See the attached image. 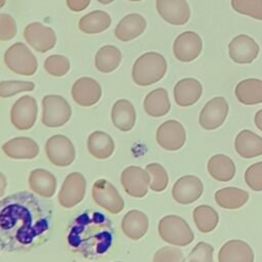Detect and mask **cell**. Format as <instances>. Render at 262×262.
<instances>
[{"label":"cell","instance_id":"cell-17","mask_svg":"<svg viewBox=\"0 0 262 262\" xmlns=\"http://www.w3.org/2000/svg\"><path fill=\"white\" fill-rule=\"evenodd\" d=\"M202 49V39L192 31L181 33L173 43L174 56L182 62H188L195 59L200 55Z\"/></svg>","mask_w":262,"mask_h":262},{"label":"cell","instance_id":"cell-13","mask_svg":"<svg viewBox=\"0 0 262 262\" xmlns=\"http://www.w3.org/2000/svg\"><path fill=\"white\" fill-rule=\"evenodd\" d=\"M228 111L229 106L224 97H214L203 106L199 116V123L205 130H215L224 123Z\"/></svg>","mask_w":262,"mask_h":262},{"label":"cell","instance_id":"cell-12","mask_svg":"<svg viewBox=\"0 0 262 262\" xmlns=\"http://www.w3.org/2000/svg\"><path fill=\"white\" fill-rule=\"evenodd\" d=\"M24 38L32 48L41 53L49 51L56 44V36L53 29L39 21L31 23L25 28Z\"/></svg>","mask_w":262,"mask_h":262},{"label":"cell","instance_id":"cell-43","mask_svg":"<svg viewBox=\"0 0 262 262\" xmlns=\"http://www.w3.org/2000/svg\"><path fill=\"white\" fill-rule=\"evenodd\" d=\"M17 32L14 18L7 13H0V41H8L15 37Z\"/></svg>","mask_w":262,"mask_h":262},{"label":"cell","instance_id":"cell-3","mask_svg":"<svg viewBox=\"0 0 262 262\" xmlns=\"http://www.w3.org/2000/svg\"><path fill=\"white\" fill-rule=\"evenodd\" d=\"M167 72V61L159 52H145L133 63L132 80L138 86H149L159 82Z\"/></svg>","mask_w":262,"mask_h":262},{"label":"cell","instance_id":"cell-31","mask_svg":"<svg viewBox=\"0 0 262 262\" xmlns=\"http://www.w3.org/2000/svg\"><path fill=\"white\" fill-rule=\"evenodd\" d=\"M88 151L98 160H104L110 158L115 148L113 138L105 132L94 131L87 140Z\"/></svg>","mask_w":262,"mask_h":262},{"label":"cell","instance_id":"cell-4","mask_svg":"<svg viewBox=\"0 0 262 262\" xmlns=\"http://www.w3.org/2000/svg\"><path fill=\"white\" fill-rule=\"evenodd\" d=\"M161 238L171 245L185 247L189 245L194 234L188 223L178 215H167L163 217L158 225Z\"/></svg>","mask_w":262,"mask_h":262},{"label":"cell","instance_id":"cell-26","mask_svg":"<svg viewBox=\"0 0 262 262\" xmlns=\"http://www.w3.org/2000/svg\"><path fill=\"white\" fill-rule=\"evenodd\" d=\"M29 185L33 192L43 198H51L56 190V178L45 169H35L30 173Z\"/></svg>","mask_w":262,"mask_h":262},{"label":"cell","instance_id":"cell-39","mask_svg":"<svg viewBox=\"0 0 262 262\" xmlns=\"http://www.w3.org/2000/svg\"><path fill=\"white\" fill-rule=\"evenodd\" d=\"M35 84L30 81H1L0 82V97L7 98L20 92L32 91Z\"/></svg>","mask_w":262,"mask_h":262},{"label":"cell","instance_id":"cell-33","mask_svg":"<svg viewBox=\"0 0 262 262\" xmlns=\"http://www.w3.org/2000/svg\"><path fill=\"white\" fill-rule=\"evenodd\" d=\"M122 53L120 49L114 45H104L100 47L95 54V68L100 73H112L121 63Z\"/></svg>","mask_w":262,"mask_h":262},{"label":"cell","instance_id":"cell-28","mask_svg":"<svg viewBox=\"0 0 262 262\" xmlns=\"http://www.w3.org/2000/svg\"><path fill=\"white\" fill-rule=\"evenodd\" d=\"M237 100L246 105H254L262 102V80L249 78L242 80L234 89Z\"/></svg>","mask_w":262,"mask_h":262},{"label":"cell","instance_id":"cell-9","mask_svg":"<svg viewBox=\"0 0 262 262\" xmlns=\"http://www.w3.org/2000/svg\"><path fill=\"white\" fill-rule=\"evenodd\" d=\"M95 203L111 214H118L124 209V201L117 188L105 179H98L92 186Z\"/></svg>","mask_w":262,"mask_h":262},{"label":"cell","instance_id":"cell-34","mask_svg":"<svg viewBox=\"0 0 262 262\" xmlns=\"http://www.w3.org/2000/svg\"><path fill=\"white\" fill-rule=\"evenodd\" d=\"M215 201L219 207L234 210L243 207L249 200V193L237 187H224L215 192Z\"/></svg>","mask_w":262,"mask_h":262},{"label":"cell","instance_id":"cell-25","mask_svg":"<svg viewBox=\"0 0 262 262\" xmlns=\"http://www.w3.org/2000/svg\"><path fill=\"white\" fill-rule=\"evenodd\" d=\"M148 229L147 216L138 210L127 212L122 220V230L125 235L133 241L141 238Z\"/></svg>","mask_w":262,"mask_h":262},{"label":"cell","instance_id":"cell-18","mask_svg":"<svg viewBox=\"0 0 262 262\" xmlns=\"http://www.w3.org/2000/svg\"><path fill=\"white\" fill-rule=\"evenodd\" d=\"M160 16L173 26L185 25L190 17V8L186 0H157Z\"/></svg>","mask_w":262,"mask_h":262},{"label":"cell","instance_id":"cell-20","mask_svg":"<svg viewBox=\"0 0 262 262\" xmlns=\"http://www.w3.org/2000/svg\"><path fill=\"white\" fill-rule=\"evenodd\" d=\"M203 86L194 78H184L179 80L173 90L175 102L179 106H190L202 96Z\"/></svg>","mask_w":262,"mask_h":262},{"label":"cell","instance_id":"cell-38","mask_svg":"<svg viewBox=\"0 0 262 262\" xmlns=\"http://www.w3.org/2000/svg\"><path fill=\"white\" fill-rule=\"evenodd\" d=\"M234 11L262 20V0H231Z\"/></svg>","mask_w":262,"mask_h":262},{"label":"cell","instance_id":"cell-45","mask_svg":"<svg viewBox=\"0 0 262 262\" xmlns=\"http://www.w3.org/2000/svg\"><path fill=\"white\" fill-rule=\"evenodd\" d=\"M6 186H7L6 177L4 176L3 173L0 172V198H2L4 195V192L6 190Z\"/></svg>","mask_w":262,"mask_h":262},{"label":"cell","instance_id":"cell-19","mask_svg":"<svg viewBox=\"0 0 262 262\" xmlns=\"http://www.w3.org/2000/svg\"><path fill=\"white\" fill-rule=\"evenodd\" d=\"M72 97L81 106L94 105L101 97V86L90 77H81L72 86Z\"/></svg>","mask_w":262,"mask_h":262},{"label":"cell","instance_id":"cell-24","mask_svg":"<svg viewBox=\"0 0 262 262\" xmlns=\"http://www.w3.org/2000/svg\"><path fill=\"white\" fill-rule=\"evenodd\" d=\"M236 152L245 159H253L262 155V137L251 130H242L234 139Z\"/></svg>","mask_w":262,"mask_h":262},{"label":"cell","instance_id":"cell-8","mask_svg":"<svg viewBox=\"0 0 262 262\" xmlns=\"http://www.w3.org/2000/svg\"><path fill=\"white\" fill-rule=\"evenodd\" d=\"M38 105L33 96L24 95L19 97L10 110V121L18 130H29L37 120Z\"/></svg>","mask_w":262,"mask_h":262},{"label":"cell","instance_id":"cell-49","mask_svg":"<svg viewBox=\"0 0 262 262\" xmlns=\"http://www.w3.org/2000/svg\"><path fill=\"white\" fill-rule=\"evenodd\" d=\"M128 1H132V2H138V1H141V0H128Z\"/></svg>","mask_w":262,"mask_h":262},{"label":"cell","instance_id":"cell-37","mask_svg":"<svg viewBox=\"0 0 262 262\" xmlns=\"http://www.w3.org/2000/svg\"><path fill=\"white\" fill-rule=\"evenodd\" d=\"M71 68V63L68 57L60 54H52L46 57L44 61L45 71L54 77L64 76Z\"/></svg>","mask_w":262,"mask_h":262},{"label":"cell","instance_id":"cell-16","mask_svg":"<svg viewBox=\"0 0 262 262\" xmlns=\"http://www.w3.org/2000/svg\"><path fill=\"white\" fill-rule=\"evenodd\" d=\"M204 191L202 180L193 175H185L176 180L172 187L173 199L181 205L195 202Z\"/></svg>","mask_w":262,"mask_h":262},{"label":"cell","instance_id":"cell-11","mask_svg":"<svg viewBox=\"0 0 262 262\" xmlns=\"http://www.w3.org/2000/svg\"><path fill=\"white\" fill-rule=\"evenodd\" d=\"M157 142L166 150L180 149L186 141V131L183 125L176 120H168L160 125L156 134Z\"/></svg>","mask_w":262,"mask_h":262},{"label":"cell","instance_id":"cell-10","mask_svg":"<svg viewBox=\"0 0 262 262\" xmlns=\"http://www.w3.org/2000/svg\"><path fill=\"white\" fill-rule=\"evenodd\" d=\"M86 191V179L79 172L70 173L58 192V203L67 209L78 205L84 198Z\"/></svg>","mask_w":262,"mask_h":262},{"label":"cell","instance_id":"cell-35","mask_svg":"<svg viewBox=\"0 0 262 262\" xmlns=\"http://www.w3.org/2000/svg\"><path fill=\"white\" fill-rule=\"evenodd\" d=\"M192 217L196 228L208 233L213 231L219 222V214L209 205H200L193 209Z\"/></svg>","mask_w":262,"mask_h":262},{"label":"cell","instance_id":"cell-41","mask_svg":"<svg viewBox=\"0 0 262 262\" xmlns=\"http://www.w3.org/2000/svg\"><path fill=\"white\" fill-rule=\"evenodd\" d=\"M213 253L214 248L212 245L205 242H199L189 253L188 262H214Z\"/></svg>","mask_w":262,"mask_h":262},{"label":"cell","instance_id":"cell-6","mask_svg":"<svg viewBox=\"0 0 262 262\" xmlns=\"http://www.w3.org/2000/svg\"><path fill=\"white\" fill-rule=\"evenodd\" d=\"M71 116L72 108L62 96L49 94L43 97L41 120L46 127H60L70 120Z\"/></svg>","mask_w":262,"mask_h":262},{"label":"cell","instance_id":"cell-47","mask_svg":"<svg viewBox=\"0 0 262 262\" xmlns=\"http://www.w3.org/2000/svg\"><path fill=\"white\" fill-rule=\"evenodd\" d=\"M99 3H101V4H104V5H106V4H110V3H112V2H114L115 0H97Z\"/></svg>","mask_w":262,"mask_h":262},{"label":"cell","instance_id":"cell-23","mask_svg":"<svg viewBox=\"0 0 262 262\" xmlns=\"http://www.w3.org/2000/svg\"><path fill=\"white\" fill-rule=\"evenodd\" d=\"M4 154L15 160L34 159L38 156L40 148L37 142L29 137H15L2 145Z\"/></svg>","mask_w":262,"mask_h":262},{"label":"cell","instance_id":"cell-46","mask_svg":"<svg viewBox=\"0 0 262 262\" xmlns=\"http://www.w3.org/2000/svg\"><path fill=\"white\" fill-rule=\"evenodd\" d=\"M254 122H255L256 127H257L260 131H262V108L259 110V111L255 114Z\"/></svg>","mask_w":262,"mask_h":262},{"label":"cell","instance_id":"cell-15","mask_svg":"<svg viewBox=\"0 0 262 262\" xmlns=\"http://www.w3.org/2000/svg\"><path fill=\"white\" fill-rule=\"evenodd\" d=\"M228 53L231 60L236 63H251L258 56L259 45L252 37L241 34L229 42Z\"/></svg>","mask_w":262,"mask_h":262},{"label":"cell","instance_id":"cell-7","mask_svg":"<svg viewBox=\"0 0 262 262\" xmlns=\"http://www.w3.org/2000/svg\"><path fill=\"white\" fill-rule=\"evenodd\" d=\"M45 151L51 164L57 167L70 166L75 160V147L72 141L64 135L51 136L46 144Z\"/></svg>","mask_w":262,"mask_h":262},{"label":"cell","instance_id":"cell-14","mask_svg":"<svg viewBox=\"0 0 262 262\" xmlns=\"http://www.w3.org/2000/svg\"><path fill=\"white\" fill-rule=\"evenodd\" d=\"M150 182L148 172L138 166H129L121 174V183L125 191L133 198H143Z\"/></svg>","mask_w":262,"mask_h":262},{"label":"cell","instance_id":"cell-22","mask_svg":"<svg viewBox=\"0 0 262 262\" xmlns=\"http://www.w3.org/2000/svg\"><path fill=\"white\" fill-rule=\"evenodd\" d=\"M146 29V20L139 13L125 15L115 28V36L123 42L131 41L139 37Z\"/></svg>","mask_w":262,"mask_h":262},{"label":"cell","instance_id":"cell-32","mask_svg":"<svg viewBox=\"0 0 262 262\" xmlns=\"http://www.w3.org/2000/svg\"><path fill=\"white\" fill-rule=\"evenodd\" d=\"M112 24L111 16L103 10H94L83 15L79 20V29L81 32L92 35L101 33L110 28Z\"/></svg>","mask_w":262,"mask_h":262},{"label":"cell","instance_id":"cell-42","mask_svg":"<svg viewBox=\"0 0 262 262\" xmlns=\"http://www.w3.org/2000/svg\"><path fill=\"white\" fill-rule=\"evenodd\" d=\"M185 258L182 251L175 247L166 246L159 249L152 259V262H184Z\"/></svg>","mask_w":262,"mask_h":262},{"label":"cell","instance_id":"cell-44","mask_svg":"<svg viewBox=\"0 0 262 262\" xmlns=\"http://www.w3.org/2000/svg\"><path fill=\"white\" fill-rule=\"evenodd\" d=\"M90 1L91 0H66L70 10L75 12H80L86 9L89 6Z\"/></svg>","mask_w":262,"mask_h":262},{"label":"cell","instance_id":"cell-30","mask_svg":"<svg viewBox=\"0 0 262 262\" xmlns=\"http://www.w3.org/2000/svg\"><path fill=\"white\" fill-rule=\"evenodd\" d=\"M143 107L145 113L154 118L167 115L171 108L167 90L164 88H157L151 90L144 98Z\"/></svg>","mask_w":262,"mask_h":262},{"label":"cell","instance_id":"cell-5","mask_svg":"<svg viewBox=\"0 0 262 262\" xmlns=\"http://www.w3.org/2000/svg\"><path fill=\"white\" fill-rule=\"evenodd\" d=\"M4 62L13 73L32 76L38 69V61L34 53L23 42L12 44L4 53Z\"/></svg>","mask_w":262,"mask_h":262},{"label":"cell","instance_id":"cell-36","mask_svg":"<svg viewBox=\"0 0 262 262\" xmlns=\"http://www.w3.org/2000/svg\"><path fill=\"white\" fill-rule=\"evenodd\" d=\"M145 170L150 176L149 188L156 192H161L165 190L169 182V177L166 169L161 164L151 163L146 166Z\"/></svg>","mask_w":262,"mask_h":262},{"label":"cell","instance_id":"cell-27","mask_svg":"<svg viewBox=\"0 0 262 262\" xmlns=\"http://www.w3.org/2000/svg\"><path fill=\"white\" fill-rule=\"evenodd\" d=\"M113 124L121 131H130L136 121V112L133 104L127 99L117 100L112 108Z\"/></svg>","mask_w":262,"mask_h":262},{"label":"cell","instance_id":"cell-40","mask_svg":"<svg viewBox=\"0 0 262 262\" xmlns=\"http://www.w3.org/2000/svg\"><path fill=\"white\" fill-rule=\"evenodd\" d=\"M246 184L254 191H262V162L249 166L245 172Z\"/></svg>","mask_w":262,"mask_h":262},{"label":"cell","instance_id":"cell-48","mask_svg":"<svg viewBox=\"0 0 262 262\" xmlns=\"http://www.w3.org/2000/svg\"><path fill=\"white\" fill-rule=\"evenodd\" d=\"M5 3H6V0H0V9L5 5Z\"/></svg>","mask_w":262,"mask_h":262},{"label":"cell","instance_id":"cell-1","mask_svg":"<svg viewBox=\"0 0 262 262\" xmlns=\"http://www.w3.org/2000/svg\"><path fill=\"white\" fill-rule=\"evenodd\" d=\"M51 211L32 192L18 191L0 201V250L28 251L41 245L49 230Z\"/></svg>","mask_w":262,"mask_h":262},{"label":"cell","instance_id":"cell-2","mask_svg":"<svg viewBox=\"0 0 262 262\" xmlns=\"http://www.w3.org/2000/svg\"><path fill=\"white\" fill-rule=\"evenodd\" d=\"M114 229L111 220L97 211L85 212L73 221L68 244L77 253L93 259L108 251L113 244Z\"/></svg>","mask_w":262,"mask_h":262},{"label":"cell","instance_id":"cell-29","mask_svg":"<svg viewBox=\"0 0 262 262\" xmlns=\"http://www.w3.org/2000/svg\"><path fill=\"white\" fill-rule=\"evenodd\" d=\"M209 174L221 182L230 181L235 175V164L226 155L218 154L212 156L207 164Z\"/></svg>","mask_w":262,"mask_h":262},{"label":"cell","instance_id":"cell-21","mask_svg":"<svg viewBox=\"0 0 262 262\" xmlns=\"http://www.w3.org/2000/svg\"><path fill=\"white\" fill-rule=\"evenodd\" d=\"M218 262H254V252L246 242L230 239L219 250Z\"/></svg>","mask_w":262,"mask_h":262}]
</instances>
